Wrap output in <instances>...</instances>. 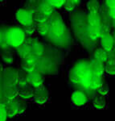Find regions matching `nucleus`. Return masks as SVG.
<instances>
[{
  "label": "nucleus",
  "instance_id": "obj_17",
  "mask_svg": "<svg viewBox=\"0 0 115 121\" xmlns=\"http://www.w3.org/2000/svg\"><path fill=\"white\" fill-rule=\"evenodd\" d=\"M39 11L46 15L47 16L50 17L51 15L55 12V8L51 5L49 1H42L40 2L39 5Z\"/></svg>",
  "mask_w": 115,
  "mask_h": 121
},
{
  "label": "nucleus",
  "instance_id": "obj_22",
  "mask_svg": "<svg viewBox=\"0 0 115 121\" xmlns=\"http://www.w3.org/2000/svg\"><path fill=\"white\" fill-rule=\"evenodd\" d=\"M28 74L29 73L23 69L19 70L18 76V86H23L28 85Z\"/></svg>",
  "mask_w": 115,
  "mask_h": 121
},
{
  "label": "nucleus",
  "instance_id": "obj_9",
  "mask_svg": "<svg viewBox=\"0 0 115 121\" xmlns=\"http://www.w3.org/2000/svg\"><path fill=\"white\" fill-rule=\"evenodd\" d=\"M114 44V38L110 33L106 32L102 35V36L101 37V48H104L106 52H112Z\"/></svg>",
  "mask_w": 115,
  "mask_h": 121
},
{
  "label": "nucleus",
  "instance_id": "obj_4",
  "mask_svg": "<svg viewBox=\"0 0 115 121\" xmlns=\"http://www.w3.org/2000/svg\"><path fill=\"white\" fill-rule=\"evenodd\" d=\"M36 70L40 72L42 75L54 74L57 71V65L53 58L44 55L42 57L39 58Z\"/></svg>",
  "mask_w": 115,
  "mask_h": 121
},
{
  "label": "nucleus",
  "instance_id": "obj_23",
  "mask_svg": "<svg viewBox=\"0 0 115 121\" xmlns=\"http://www.w3.org/2000/svg\"><path fill=\"white\" fill-rule=\"evenodd\" d=\"M93 104L96 109L98 110H101V109H104L106 104V99L105 98V96L100 95V96H97L96 98L93 99Z\"/></svg>",
  "mask_w": 115,
  "mask_h": 121
},
{
  "label": "nucleus",
  "instance_id": "obj_6",
  "mask_svg": "<svg viewBox=\"0 0 115 121\" xmlns=\"http://www.w3.org/2000/svg\"><path fill=\"white\" fill-rule=\"evenodd\" d=\"M39 60V57L33 55L32 53L27 57L21 60V68L28 73H32L36 69L37 62Z\"/></svg>",
  "mask_w": 115,
  "mask_h": 121
},
{
  "label": "nucleus",
  "instance_id": "obj_10",
  "mask_svg": "<svg viewBox=\"0 0 115 121\" xmlns=\"http://www.w3.org/2000/svg\"><path fill=\"white\" fill-rule=\"evenodd\" d=\"M43 82H44V78L43 75L37 70L29 73L28 74V84L34 87L35 89L43 86Z\"/></svg>",
  "mask_w": 115,
  "mask_h": 121
},
{
  "label": "nucleus",
  "instance_id": "obj_30",
  "mask_svg": "<svg viewBox=\"0 0 115 121\" xmlns=\"http://www.w3.org/2000/svg\"><path fill=\"white\" fill-rule=\"evenodd\" d=\"M78 3L79 1H76V0H67V1H65L64 7H65L66 11H73L75 9V7L77 6V3Z\"/></svg>",
  "mask_w": 115,
  "mask_h": 121
},
{
  "label": "nucleus",
  "instance_id": "obj_38",
  "mask_svg": "<svg viewBox=\"0 0 115 121\" xmlns=\"http://www.w3.org/2000/svg\"><path fill=\"white\" fill-rule=\"evenodd\" d=\"M113 51L115 52V44H114V49H113Z\"/></svg>",
  "mask_w": 115,
  "mask_h": 121
},
{
  "label": "nucleus",
  "instance_id": "obj_3",
  "mask_svg": "<svg viewBox=\"0 0 115 121\" xmlns=\"http://www.w3.org/2000/svg\"><path fill=\"white\" fill-rule=\"evenodd\" d=\"M26 34L22 28L18 27H11L6 30V40L9 46L19 48L26 40Z\"/></svg>",
  "mask_w": 115,
  "mask_h": 121
},
{
  "label": "nucleus",
  "instance_id": "obj_15",
  "mask_svg": "<svg viewBox=\"0 0 115 121\" xmlns=\"http://www.w3.org/2000/svg\"><path fill=\"white\" fill-rule=\"evenodd\" d=\"M102 28L101 26L92 27L89 25L88 28V38L91 40H96L102 36Z\"/></svg>",
  "mask_w": 115,
  "mask_h": 121
},
{
  "label": "nucleus",
  "instance_id": "obj_24",
  "mask_svg": "<svg viewBox=\"0 0 115 121\" xmlns=\"http://www.w3.org/2000/svg\"><path fill=\"white\" fill-rule=\"evenodd\" d=\"M49 19V17L47 16L46 15H44V13H42L41 11H38L33 15V19L34 22L36 23H47Z\"/></svg>",
  "mask_w": 115,
  "mask_h": 121
},
{
  "label": "nucleus",
  "instance_id": "obj_20",
  "mask_svg": "<svg viewBox=\"0 0 115 121\" xmlns=\"http://www.w3.org/2000/svg\"><path fill=\"white\" fill-rule=\"evenodd\" d=\"M87 22L89 26H101V17L99 13H89L87 15Z\"/></svg>",
  "mask_w": 115,
  "mask_h": 121
},
{
  "label": "nucleus",
  "instance_id": "obj_7",
  "mask_svg": "<svg viewBox=\"0 0 115 121\" xmlns=\"http://www.w3.org/2000/svg\"><path fill=\"white\" fill-rule=\"evenodd\" d=\"M15 17H16L17 20L19 21V23L23 25V27L28 26V25L32 24L33 23H35L34 19H33V15L24 8L19 9L16 11Z\"/></svg>",
  "mask_w": 115,
  "mask_h": 121
},
{
  "label": "nucleus",
  "instance_id": "obj_36",
  "mask_svg": "<svg viewBox=\"0 0 115 121\" xmlns=\"http://www.w3.org/2000/svg\"><path fill=\"white\" fill-rule=\"evenodd\" d=\"M7 117L8 116H7L5 107L1 106V107H0V121H6Z\"/></svg>",
  "mask_w": 115,
  "mask_h": 121
},
{
  "label": "nucleus",
  "instance_id": "obj_33",
  "mask_svg": "<svg viewBox=\"0 0 115 121\" xmlns=\"http://www.w3.org/2000/svg\"><path fill=\"white\" fill-rule=\"evenodd\" d=\"M18 107H19V114H22L27 109V103L24 99H18Z\"/></svg>",
  "mask_w": 115,
  "mask_h": 121
},
{
  "label": "nucleus",
  "instance_id": "obj_25",
  "mask_svg": "<svg viewBox=\"0 0 115 121\" xmlns=\"http://www.w3.org/2000/svg\"><path fill=\"white\" fill-rule=\"evenodd\" d=\"M39 5H40V2L29 1L27 3L24 9H26L27 11H28L30 13H32V15H34L36 11H39Z\"/></svg>",
  "mask_w": 115,
  "mask_h": 121
},
{
  "label": "nucleus",
  "instance_id": "obj_13",
  "mask_svg": "<svg viewBox=\"0 0 115 121\" xmlns=\"http://www.w3.org/2000/svg\"><path fill=\"white\" fill-rule=\"evenodd\" d=\"M72 102L73 104L77 105V106H83L87 103L88 99L85 94H84L82 91H76L72 94Z\"/></svg>",
  "mask_w": 115,
  "mask_h": 121
},
{
  "label": "nucleus",
  "instance_id": "obj_34",
  "mask_svg": "<svg viewBox=\"0 0 115 121\" xmlns=\"http://www.w3.org/2000/svg\"><path fill=\"white\" fill-rule=\"evenodd\" d=\"M48 1L54 8H60L61 7H64L65 3V0H48Z\"/></svg>",
  "mask_w": 115,
  "mask_h": 121
},
{
  "label": "nucleus",
  "instance_id": "obj_18",
  "mask_svg": "<svg viewBox=\"0 0 115 121\" xmlns=\"http://www.w3.org/2000/svg\"><path fill=\"white\" fill-rule=\"evenodd\" d=\"M93 56H94L95 60H99V61L102 62V63H106L109 58V52H106L104 48H98L95 50Z\"/></svg>",
  "mask_w": 115,
  "mask_h": 121
},
{
  "label": "nucleus",
  "instance_id": "obj_19",
  "mask_svg": "<svg viewBox=\"0 0 115 121\" xmlns=\"http://www.w3.org/2000/svg\"><path fill=\"white\" fill-rule=\"evenodd\" d=\"M44 52H45V48H44V44L38 40H36L35 44L32 46V53L33 55L36 56L37 57H42L44 56Z\"/></svg>",
  "mask_w": 115,
  "mask_h": 121
},
{
  "label": "nucleus",
  "instance_id": "obj_11",
  "mask_svg": "<svg viewBox=\"0 0 115 121\" xmlns=\"http://www.w3.org/2000/svg\"><path fill=\"white\" fill-rule=\"evenodd\" d=\"M1 95L10 100H14L19 96V86H2Z\"/></svg>",
  "mask_w": 115,
  "mask_h": 121
},
{
  "label": "nucleus",
  "instance_id": "obj_21",
  "mask_svg": "<svg viewBox=\"0 0 115 121\" xmlns=\"http://www.w3.org/2000/svg\"><path fill=\"white\" fill-rule=\"evenodd\" d=\"M17 52L21 57V59H23L32 54V47L26 44H23L20 47L17 48Z\"/></svg>",
  "mask_w": 115,
  "mask_h": 121
},
{
  "label": "nucleus",
  "instance_id": "obj_27",
  "mask_svg": "<svg viewBox=\"0 0 115 121\" xmlns=\"http://www.w3.org/2000/svg\"><path fill=\"white\" fill-rule=\"evenodd\" d=\"M87 9L89 13H98L100 10V5L97 0H90L87 3Z\"/></svg>",
  "mask_w": 115,
  "mask_h": 121
},
{
  "label": "nucleus",
  "instance_id": "obj_14",
  "mask_svg": "<svg viewBox=\"0 0 115 121\" xmlns=\"http://www.w3.org/2000/svg\"><path fill=\"white\" fill-rule=\"evenodd\" d=\"M35 95V89L32 86L26 85L23 86H19V96L20 99H28L34 97Z\"/></svg>",
  "mask_w": 115,
  "mask_h": 121
},
{
  "label": "nucleus",
  "instance_id": "obj_26",
  "mask_svg": "<svg viewBox=\"0 0 115 121\" xmlns=\"http://www.w3.org/2000/svg\"><path fill=\"white\" fill-rule=\"evenodd\" d=\"M36 31L41 36H48V32H49V25H48V22L43 23H36Z\"/></svg>",
  "mask_w": 115,
  "mask_h": 121
},
{
  "label": "nucleus",
  "instance_id": "obj_35",
  "mask_svg": "<svg viewBox=\"0 0 115 121\" xmlns=\"http://www.w3.org/2000/svg\"><path fill=\"white\" fill-rule=\"evenodd\" d=\"M97 91H98V93L100 94L101 95H102V96L106 95L107 94L109 93V86H108V84H107V82H104L102 86L99 88V90Z\"/></svg>",
  "mask_w": 115,
  "mask_h": 121
},
{
  "label": "nucleus",
  "instance_id": "obj_29",
  "mask_svg": "<svg viewBox=\"0 0 115 121\" xmlns=\"http://www.w3.org/2000/svg\"><path fill=\"white\" fill-rule=\"evenodd\" d=\"M105 69L108 74L115 75V61L108 60L105 65Z\"/></svg>",
  "mask_w": 115,
  "mask_h": 121
},
{
  "label": "nucleus",
  "instance_id": "obj_5",
  "mask_svg": "<svg viewBox=\"0 0 115 121\" xmlns=\"http://www.w3.org/2000/svg\"><path fill=\"white\" fill-rule=\"evenodd\" d=\"M19 70L14 68H7L1 73L2 86H18Z\"/></svg>",
  "mask_w": 115,
  "mask_h": 121
},
{
  "label": "nucleus",
  "instance_id": "obj_31",
  "mask_svg": "<svg viewBox=\"0 0 115 121\" xmlns=\"http://www.w3.org/2000/svg\"><path fill=\"white\" fill-rule=\"evenodd\" d=\"M6 30L7 29H2L1 30V38H0V44H1V48L3 50L7 49L9 45L7 43V40H6Z\"/></svg>",
  "mask_w": 115,
  "mask_h": 121
},
{
  "label": "nucleus",
  "instance_id": "obj_28",
  "mask_svg": "<svg viewBox=\"0 0 115 121\" xmlns=\"http://www.w3.org/2000/svg\"><path fill=\"white\" fill-rule=\"evenodd\" d=\"M2 59L7 64H11L13 62V55L11 52L7 49L3 50L2 52Z\"/></svg>",
  "mask_w": 115,
  "mask_h": 121
},
{
  "label": "nucleus",
  "instance_id": "obj_8",
  "mask_svg": "<svg viewBox=\"0 0 115 121\" xmlns=\"http://www.w3.org/2000/svg\"><path fill=\"white\" fill-rule=\"evenodd\" d=\"M49 93L47 88L44 85L38 88L35 89V95H34V100L38 104H44L48 99Z\"/></svg>",
  "mask_w": 115,
  "mask_h": 121
},
{
  "label": "nucleus",
  "instance_id": "obj_40",
  "mask_svg": "<svg viewBox=\"0 0 115 121\" xmlns=\"http://www.w3.org/2000/svg\"><path fill=\"white\" fill-rule=\"evenodd\" d=\"M114 10H115V9H114Z\"/></svg>",
  "mask_w": 115,
  "mask_h": 121
},
{
  "label": "nucleus",
  "instance_id": "obj_2",
  "mask_svg": "<svg viewBox=\"0 0 115 121\" xmlns=\"http://www.w3.org/2000/svg\"><path fill=\"white\" fill-rule=\"evenodd\" d=\"M92 75L91 62L85 60L77 62L69 73V80L75 85H81L83 82L90 78Z\"/></svg>",
  "mask_w": 115,
  "mask_h": 121
},
{
  "label": "nucleus",
  "instance_id": "obj_39",
  "mask_svg": "<svg viewBox=\"0 0 115 121\" xmlns=\"http://www.w3.org/2000/svg\"><path fill=\"white\" fill-rule=\"evenodd\" d=\"M114 25H115V22H114Z\"/></svg>",
  "mask_w": 115,
  "mask_h": 121
},
{
  "label": "nucleus",
  "instance_id": "obj_32",
  "mask_svg": "<svg viewBox=\"0 0 115 121\" xmlns=\"http://www.w3.org/2000/svg\"><path fill=\"white\" fill-rule=\"evenodd\" d=\"M23 32H25L26 35H28V36H31L33 33L36 32V24H35V23H33L32 24L28 25V26H24L23 27Z\"/></svg>",
  "mask_w": 115,
  "mask_h": 121
},
{
  "label": "nucleus",
  "instance_id": "obj_12",
  "mask_svg": "<svg viewBox=\"0 0 115 121\" xmlns=\"http://www.w3.org/2000/svg\"><path fill=\"white\" fill-rule=\"evenodd\" d=\"M90 62H91V69H92L93 75L96 76V77L102 78L103 73L106 71L104 63L95 59L92 60Z\"/></svg>",
  "mask_w": 115,
  "mask_h": 121
},
{
  "label": "nucleus",
  "instance_id": "obj_37",
  "mask_svg": "<svg viewBox=\"0 0 115 121\" xmlns=\"http://www.w3.org/2000/svg\"><path fill=\"white\" fill-rule=\"evenodd\" d=\"M106 4L110 10L115 9V1H106Z\"/></svg>",
  "mask_w": 115,
  "mask_h": 121
},
{
  "label": "nucleus",
  "instance_id": "obj_1",
  "mask_svg": "<svg viewBox=\"0 0 115 121\" xmlns=\"http://www.w3.org/2000/svg\"><path fill=\"white\" fill-rule=\"evenodd\" d=\"M48 23L49 25V32L47 36L50 41L59 46L67 44L68 37H69V32L60 14L54 12L49 17Z\"/></svg>",
  "mask_w": 115,
  "mask_h": 121
},
{
  "label": "nucleus",
  "instance_id": "obj_16",
  "mask_svg": "<svg viewBox=\"0 0 115 121\" xmlns=\"http://www.w3.org/2000/svg\"><path fill=\"white\" fill-rule=\"evenodd\" d=\"M6 112H7V116L10 118L15 116L19 114V107H18V99H15L14 100H11V102L5 107Z\"/></svg>",
  "mask_w": 115,
  "mask_h": 121
}]
</instances>
